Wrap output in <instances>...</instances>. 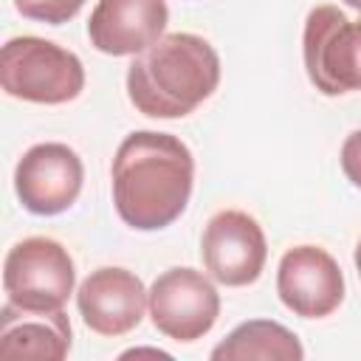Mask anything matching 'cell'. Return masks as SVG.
<instances>
[{"label":"cell","instance_id":"cell-1","mask_svg":"<svg viewBox=\"0 0 361 361\" xmlns=\"http://www.w3.org/2000/svg\"><path fill=\"white\" fill-rule=\"evenodd\" d=\"M113 206L135 231L172 226L189 206L195 186L192 149L172 133H130L110 166Z\"/></svg>","mask_w":361,"mask_h":361},{"label":"cell","instance_id":"cell-2","mask_svg":"<svg viewBox=\"0 0 361 361\" xmlns=\"http://www.w3.org/2000/svg\"><path fill=\"white\" fill-rule=\"evenodd\" d=\"M220 85V56L209 39L189 31L164 34L127 68V96L149 118H183Z\"/></svg>","mask_w":361,"mask_h":361},{"label":"cell","instance_id":"cell-3","mask_svg":"<svg viewBox=\"0 0 361 361\" xmlns=\"http://www.w3.org/2000/svg\"><path fill=\"white\" fill-rule=\"evenodd\" d=\"M0 85L34 104H65L85 90L82 59L42 37H14L0 54Z\"/></svg>","mask_w":361,"mask_h":361},{"label":"cell","instance_id":"cell-4","mask_svg":"<svg viewBox=\"0 0 361 361\" xmlns=\"http://www.w3.org/2000/svg\"><path fill=\"white\" fill-rule=\"evenodd\" d=\"M302 59L310 85L324 96L361 90V17L350 20L338 6H316L305 17Z\"/></svg>","mask_w":361,"mask_h":361},{"label":"cell","instance_id":"cell-5","mask_svg":"<svg viewBox=\"0 0 361 361\" xmlns=\"http://www.w3.org/2000/svg\"><path fill=\"white\" fill-rule=\"evenodd\" d=\"M76 285L68 248L51 237H25L8 248L3 262L6 299L23 310H62Z\"/></svg>","mask_w":361,"mask_h":361},{"label":"cell","instance_id":"cell-6","mask_svg":"<svg viewBox=\"0 0 361 361\" xmlns=\"http://www.w3.org/2000/svg\"><path fill=\"white\" fill-rule=\"evenodd\" d=\"M220 316L214 282L195 268H169L149 285V319L172 341L192 344L203 338Z\"/></svg>","mask_w":361,"mask_h":361},{"label":"cell","instance_id":"cell-7","mask_svg":"<svg viewBox=\"0 0 361 361\" xmlns=\"http://www.w3.org/2000/svg\"><path fill=\"white\" fill-rule=\"evenodd\" d=\"M85 183V166L76 149L62 141H42L25 149L14 166V192L25 212L54 217L68 212Z\"/></svg>","mask_w":361,"mask_h":361},{"label":"cell","instance_id":"cell-8","mask_svg":"<svg viewBox=\"0 0 361 361\" xmlns=\"http://www.w3.org/2000/svg\"><path fill=\"white\" fill-rule=\"evenodd\" d=\"M200 257L209 276L226 288H245L259 279L268 243L262 226L243 209L217 212L200 237Z\"/></svg>","mask_w":361,"mask_h":361},{"label":"cell","instance_id":"cell-9","mask_svg":"<svg viewBox=\"0 0 361 361\" xmlns=\"http://www.w3.org/2000/svg\"><path fill=\"white\" fill-rule=\"evenodd\" d=\"M276 293L293 316L324 319L344 302V274L322 245H293L279 259Z\"/></svg>","mask_w":361,"mask_h":361},{"label":"cell","instance_id":"cell-10","mask_svg":"<svg viewBox=\"0 0 361 361\" xmlns=\"http://www.w3.org/2000/svg\"><path fill=\"white\" fill-rule=\"evenodd\" d=\"M76 307L87 330L116 338L141 324L149 310V290L127 268H96L76 288Z\"/></svg>","mask_w":361,"mask_h":361},{"label":"cell","instance_id":"cell-11","mask_svg":"<svg viewBox=\"0 0 361 361\" xmlns=\"http://www.w3.org/2000/svg\"><path fill=\"white\" fill-rule=\"evenodd\" d=\"M166 0H99L87 20V39L107 56H138L166 31Z\"/></svg>","mask_w":361,"mask_h":361},{"label":"cell","instance_id":"cell-12","mask_svg":"<svg viewBox=\"0 0 361 361\" xmlns=\"http://www.w3.org/2000/svg\"><path fill=\"white\" fill-rule=\"evenodd\" d=\"M71 322L62 310H23L11 302L0 310V355L62 361L71 353Z\"/></svg>","mask_w":361,"mask_h":361},{"label":"cell","instance_id":"cell-13","mask_svg":"<svg viewBox=\"0 0 361 361\" xmlns=\"http://www.w3.org/2000/svg\"><path fill=\"white\" fill-rule=\"evenodd\" d=\"M214 361H302L305 350L293 330L274 319H248L237 324L214 350Z\"/></svg>","mask_w":361,"mask_h":361},{"label":"cell","instance_id":"cell-14","mask_svg":"<svg viewBox=\"0 0 361 361\" xmlns=\"http://www.w3.org/2000/svg\"><path fill=\"white\" fill-rule=\"evenodd\" d=\"M17 11L28 20H37V23H48V25H62L68 20H73L85 0H14Z\"/></svg>","mask_w":361,"mask_h":361},{"label":"cell","instance_id":"cell-15","mask_svg":"<svg viewBox=\"0 0 361 361\" xmlns=\"http://www.w3.org/2000/svg\"><path fill=\"white\" fill-rule=\"evenodd\" d=\"M338 161H341L344 178H347L355 189H361V130H353V133L344 138Z\"/></svg>","mask_w":361,"mask_h":361},{"label":"cell","instance_id":"cell-16","mask_svg":"<svg viewBox=\"0 0 361 361\" xmlns=\"http://www.w3.org/2000/svg\"><path fill=\"white\" fill-rule=\"evenodd\" d=\"M130 355H158V358H169V353H164V350H127L121 358H130Z\"/></svg>","mask_w":361,"mask_h":361},{"label":"cell","instance_id":"cell-17","mask_svg":"<svg viewBox=\"0 0 361 361\" xmlns=\"http://www.w3.org/2000/svg\"><path fill=\"white\" fill-rule=\"evenodd\" d=\"M353 259H355V268H358V276H361V240H358V245H355V254H353Z\"/></svg>","mask_w":361,"mask_h":361},{"label":"cell","instance_id":"cell-18","mask_svg":"<svg viewBox=\"0 0 361 361\" xmlns=\"http://www.w3.org/2000/svg\"><path fill=\"white\" fill-rule=\"evenodd\" d=\"M350 8H355V11H361V0H344Z\"/></svg>","mask_w":361,"mask_h":361}]
</instances>
